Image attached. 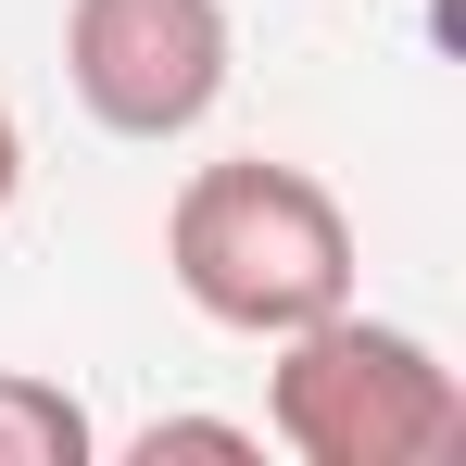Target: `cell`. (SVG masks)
I'll return each mask as SVG.
<instances>
[{
	"label": "cell",
	"mask_w": 466,
	"mask_h": 466,
	"mask_svg": "<svg viewBox=\"0 0 466 466\" xmlns=\"http://www.w3.org/2000/svg\"><path fill=\"white\" fill-rule=\"evenodd\" d=\"M164 278L189 290V315H215L239 340H290L315 315L353 303V215L340 189L278 152L189 164V189L164 202Z\"/></svg>",
	"instance_id": "cell-1"
},
{
	"label": "cell",
	"mask_w": 466,
	"mask_h": 466,
	"mask_svg": "<svg viewBox=\"0 0 466 466\" xmlns=\"http://www.w3.org/2000/svg\"><path fill=\"white\" fill-rule=\"evenodd\" d=\"M265 441H290L303 466H441L466 454V379L379 315H315L278 340L265 366Z\"/></svg>",
	"instance_id": "cell-2"
},
{
	"label": "cell",
	"mask_w": 466,
	"mask_h": 466,
	"mask_svg": "<svg viewBox=\"0 0 466 466\" xmlns=\"http://www.w3.org/2000/svg\"><path fill=\"white\" fill-rule=\"evenodd\" d=\"M239 76L228 0H64V88L114 139H189Z\"/></svg>",
	"instance_id": "cell-3"
},
{
	"label": "cell",
	"mask_w": 466,
	"mask_h": 466,
	"mask_svg": "<svg viewBox=\"0 0 466 466\" xmlns=\"http://www.w3.org/2000/svg\"><path fill=\"white\" fill-rule=\"evenodd\" d=\"M88 454H101V429L76 390L38 366H0V466H88Z\"/></svg>",
	"instance_id": "cell-4"
},
{
	"label": "cell",
	"mask_w": 466,
	"mask_h": 466,
	"mask_svg": "<svg viewBox=\"0 0 466 466\" xmlns=\"http://www.w3.org/2000/svg\"><path fill=\"white\" fill-rule=\"evenodd\" d=\"M127 454H139V466H164V454H228V466H252L265 441H252L239 416H152V429H139Z\"/></svg>",
	"instance_id": "cell-5"
},
{
	"label": "cell",
	"mask_w": 466,
	"mask_h": 466,
	"mask_svg": "<svg viewBox=\"0 0 466 466\" xmlns=\"http://www.w3.org/2000/svg\"><path fill=\"white\" fill-rule=\"evenodd\" d=\"M13 189H25V127H13V101H0V215H13Z\"/></svg>",
	"instance_id": "cell-6"
}]
</instances>
